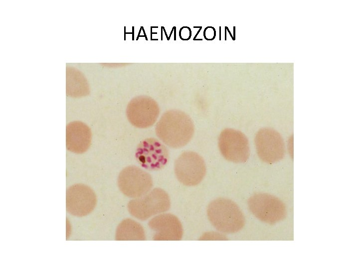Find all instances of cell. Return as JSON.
I'll use <instances>...</instances> for the list:
<instances>
[{"instance_id":"cell-1","label":"cell","mask_w":359,"mask_h":269,"mask_svg":"<svg viewBox=\"0 0 359 269\" xmlns=\"http://www.w3.org/2000/svg\"><path fill=\"white\" fill-rule=\"evenodd\" d=\"M194 132L193 123L185 113L170 111L161 118L156 127L158 137L168 146L180 148L185 145Z\"/></svg>"},{"instance_id":"cell-2","label":"cell","mask_w":359,"mask_h":269,"mask_svg":"<svg viewBox=\"0 0 359 269\" xmlns=\"http://www.w3.org/2000/svg\"><path fill=\"white\" fill-rule=\"evenodd\" d=\"M207 215L213 226L225 233H234L244 226L245 219L239 207L233 201L220 198L210 202Z\"/></svg>"},{"instance_id":"cell-3","label":"cell","mask_w":359,"mask_h":269,"mask_svg":"<svg viewBox=\"0 0 359 269\" xmlns=\"http://www.w3.org/2000/svg\"><path fill=\"white\" fill-rule=\"evenodd\" d=\"M170 207L168 194L161 188H155L147 194L130 201L128 205L132 215L141 220L167 211Z\"/></svg>"},{"instance_id":"cell-4","label":"cell","mask_w":359,"mask_h":269,"mask_svg":"<svg viewBox=\"0 0 359 269\" xmlns=\"http://www.w3.org/2000/svg\"><path fill=\"white\" fill-rule=\"evenodd\" d=\"M175 172L178 180L187 186L198 184L206 173V167L203 158L198 153L185 151L176 159Z\"/></svg>"},{"instance_id":"cell-5","label":"cell","mask_w":359,"mask_h":269,"mask_svg":"<svg viewBox=\"0 0 359 269\" xmlns=\"http://www.w3.org/2000/svg\"><path fill=\"white\" fill-rule=\"evenodd\" d=\"M252 214L259 220L270 224L277 223L286 216L284 204L276 197L267 193H258L248 199Z\"/></svg>"},{"instance_id":"cell-6","label":"cell","mask_w":359,"mask_h":269,"mask_svg":"<svg viewBox=\"0 0 359 269\" xmlns=\"http://www.w3.org/2000/svg\"><path fill=\"white\" fill-rule=\"evenodd\" d=\"M218 146L223 156L230 161L244 162L249 156L248 139L237 130L232 129L223 130L219 136Z\"/></svg>"},{"instance_id":"cell-7","label":"cell","mask_w":359,"mask_h":269,"mask_svg":"<svg viewBox=\"0 0 359 269\" xmlns=\"http://www.w3.org/2000/svg\"><path fill=\"white\" fill-rule=\"evenodd\" d=\"M118 184L121 191L126 196L139 198L151 189L153 181L147 172L136 166H129L120 173Z\"/></svg>"},{"instance_id":"cell-8","label":"cell","mask_w":359,"mask_h":269,"mask_svg":"<svg viewBox=\"0 0 359 269\" xmlns=\"http://www.w3.org/2000/svg\"><path fill=\"white\" fill-rule=\"evenodd\" d=\"M255 143L258 156L267 163L277 162L284 156L283 138L279 133L273 129H260L256 134Z\"/></svg>"},{"instance_id":"cell-9","label":"cell","mask_w":359,"mask_h":269,"mask_svg":"<svg viewBox=\"0 0 359 269\" xmlns=\"http://www.w3.org/2000/svg\"><path fill=\"white\" fill-rule=\"evenodd\" d=\"M135 156L143 168L149 170H158L167 164L169 153L165 146L158 140L148 138L139 144Z\"/></svg>"},{"instance_id":"cell-10","label":"cell","mask_w":359,"mask_h":269,"mask_svg":"<svg viewBox=\"0 0 359 269\" xmlns=\"http://www.w3.org/2000/svg\"><path fill=\"white\" fill-rule=\"evenodd\" d=\"M96 204V196L93 190L83 184L70 186L66 192V208L71 215L83 217L90 214Z\"/></svg>"},{"instance_id":"cell-11","label":"cell","mask_w":359,"mask_h":269,"mask_svg":"<svg viewBox=\"0 0 359 269\" xmlns=\"http://www.w3.org/2000/svg\"><path fill=\"white\" fill-rule=\"evenodd\" d=\"M159 113L157 103L152 99L139 97L134 99L129 104L127 116L134 127L145 129L154 125Z\"/></svg>"},{"instance_id":"cell-12","label":"cell","mask_w":359,"mask_h":269,"mask_svg":"<svg viewBox=\"0 0 359 269\" xmlns=\"http://www.w3.org/2000/svg\"><path fill=\"white\" fill-rule=\"evenodd\" d=\"M149 225L156 232L154 240L177 241L182 238L181 224L179 219L174 215L165 214L159 215L152 219Z\"/></svg>"},{"instance_id":"cell-13","label":"cell","mask_w":359,"mask_h":269,"mask_svg":"<svg viewBox=\"0 0 359 269\" xmlns=\"http://www.w3.org/2000/svg\"><path fill=\"white\" fill-rule=\"evenodd\" d=\"M92 134L90 128L80 121L68 124L66 129L67 149L74 153H83L89 148Z\"/></svg>"},{"instance_id":"cell-14","label":"cell","mask_w":359,"mask_h":269,"mask_svg":"<svg viewBox=\"0 0 359 269\" xmlns=\"http://www.w3.org/2000/svg\"><path fill=\"white\" fill-rule=\"evenodd\" d=\"M89 87L86 79L76 68H66V93L71 97H78L88 94Z\"/></svg>"},{"instance_id":"cell-15","label":"cell","mask_w":359,"mask_h":269,"mask_svg":"<svg viewBox=\"0 0 359 269\" xmlns=\"http://www.w3.org/2000/svg\"><path fill=\"white\" fill-rule=\"evenodd\" d=\"M144 229L135 221L127 219L118 226L116 233L117 240H143L145 239Z\"/></svg>"},{"instance_id":"cell-16","label":"cell","mask_w":359,"mask_h":269,"mask_svg":"<svg viewBox=\"0 0 359 269\" xmlns=\"http://www.w3.org/2000/svg\"><path fill=\"white\" fill-rule=\"evenodd\" d=\"M205 37L206 38V39L208 40H211L213 39V38L215 36V30L212 27H207L205 29Z\"/></svg>"}]
</instances>
